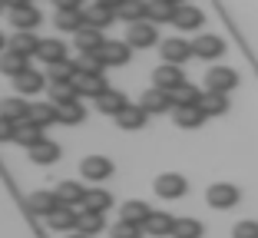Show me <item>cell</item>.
<instances>
[{
  "instance_id": "cell-20",
  "label": "cell",
  "mask_w": 258,
  "mask_h": 238,
  "mask_svg": "<svg viewBox=\"0 0 258 238\" xmlns=\"http://www.w3.org/2000/svg\"><path fill=\"white\" fill-rule=\"evenodd\" d=\"M76 222H80V212H73V208H67V205H60L53 215L46 218V225H50L53 231H70V235H73Z\"/></svg>"
},
{
  "instance_id": "cell-30",
  "label": "cell",
  "mask_w": 258,
  "mask_h": 238,
  "mask_svg": "<svg viewBox=\"0 0 258 238\" xmlns=\"http://www.w3.org/2000/svg\"><path fill=\"white\" fill-rule=\"evenodd\" d=\"M83 116H86V106H83L80 100L56 106V123H63V126H76V123H83Z\"/></svg>"
},
{
  "instance_id": "cell-1",
  "label": "cell",
  "mask_w": 258,
  "mask_h": 238,
  "mask_svg": "<svg viewBox=\"0 0 258 238\" xmlns=\"http://www.w3.org/2000/svg\"><path fill=\"white\" fill-rule=\"evenodd\" d=\"M10 17H14L17 33H33V27H40V20H43L30 0H10Z\"/></svg>"
},
{
  "instance_id": "cell-39",
  "label": "cell",
  "mask_w": 258,
  "mask_h": 238,
  "mask_svg": "<svg viewBox=\"0 0 258 238\" xmlns=\"http://www.w3.org/2000/svg\"><path fill=\"white\" fill-rule=\"evenodd\" d=\"M202 235H205V225L199 218H175L172 238H202Z\"/></svg>"
},
{
  "instance_id": "cell-40",
  "label": "cell",
  "mask_w": 258,
  "mask_h": 238,
  "mask_svg": "<svg viewBox=\"0 0 258 238\" xmlns=\"http://www.w3.org/2000/svg\"><path fill=\"white\" fill-rule=\"evenodd\" d=\"M109 205H113V195H109L106 189H90V192H86V202H83L86 212H99V215H103Z\"/></svg>"
},
{
  "instance_id": "cell-2",
  "label": "cell",
  "mask_w": 258,
  "mask_h": 238,
  "mask_svg": "<svg viewBox=\"0 0 258 238\" xmlns=\"http://www.w3.org/2000/svg\"><path fill=\"white\" fill-rule=\"evenodd\" d=\"M235 86H238V73L232 66H212L205 73V93H222V96H228Z\"/></svg>"
},
{
  "instance_id": "cell-15",
  "label": "cell",
  "mask_w": 258,
  "mask_h": 238,
  "mask_svg": "<svg viewBox=\"0 0 258 238\" xmlns=\"http://www.w3.org/2000/svg\"><path fill=\"white\" fill-rule=\"evenodd\" d=\"M126 106H129V103H126V96H122L119 90H109V93H103V96L96 100L99 113H103V116H116V119L126 113Z\"/></svg>"
},
{
  "instance_id": "cell-13",
  "label": "cell",
  "mask_w": 258,
  "mask_h": 238,
  "mask_svg": "<svg viewBox=\"0 0 258 238\" xmlns=\"http://www.w3.org/2000/svg\"><path fill=\"white\" fill-rule=\"evenodd\" d=\"M73 86H76L80 96H90V100H99L103 93H109V86H106V80H103V76H83V73H76Z\"/></svg>"
},
{
  "instance_id": "cell-26",
  "label": "cell",
  "mask_w": 258,
  "mask_h": 238,
  "mask_svg": "<svg viewBox=\"0 0 258 238\" xmlns=\"http://www.w3.org/2000/svg\"><path fill=\"white\" fill-rule=\"evenodd\" d=\"M103 43H106V40H103V33L93 30V27H83V30L76 33V50H80V53H99V50H103Z\"/></svg>"
},
{
  "instance_id": "cell-4",
  "label": "cell",
  "mask_w": 258,
  "mask_h": 238,
  "mask_svg": "<svg viewBox=\"0 0 258 238\" xmlns=\"http://www.w3.org/2000/svg\"><path fill=\"white\" fill-rule=\"evenodd\" d=\"M162 63H169V66H182L189 56H196L192 53V43L189 40H182V37H169V40H162Z\"/></svg>"
},
{
  "instance_id": "cell-25",
  "label": "cell",
  "mask_w": 258,
  "mask_h": 238,
  "mask_svg": "<svg viewBox=\"0 0 258 238\" xmlns=\"http://www.w3.org/2000/svg\"><path fill=\"white\" fill-rule=\"evenodd\" d=\"M202 23H205L202 10H199V7H189V4H185V7H179V10H175L172 27H179V30H199Z\"/></svg>"
},
{
  "instance_id": "cell-32",
  "label": "cell",
  "mask_w": 258,
  "mask_h": 238,
  "mask_svg": "<svg viewBox=\"0 0 258 238\" xmlns=\"http://www.w3.org/2000/svg\"><path fill=\"white\" fill-rule=\"evenodd\" d=\"M14 86H17V93H27V96H30V93H40L46 86V76L37 73V69H27V73H20V76L14 80Z\"/></svg>"
},
{
  "instance_id": "cell-5",
  "label": "cell",
  "mask_w": 258,
  "mask_h": 238,
  "mask_svg": "<svg viewBox=\"0 0 258 238\" xmlns=\"http://www.w3.org/2000/svg\"><path fill=\"white\" fill-rule=\"evenodd\" d=\"M80 172H83V179H90V182H106V179L113 176V159H106V155H86V159L80 162Z\"/></svg>"
},
{
  "instance_id": "cell-45",
  "label": "cell",
  "mask_w": 258,
  "mask_h": 238,
  "mask_svg": "<svg viewBox=\"0 0 258 238\" xmlns=\"http://www.w3.org/2000/svg\"><path fill=\"white\" fill-rule=\"evenodd\" d=\"M14 132H17V126H14V123L0 119V142H14Z\"/></svg>"
},
{
  "instance_id": "cell-22",
  "label": "cell",
  "mask_w": 258,
  "mask_h": 238,
  "mask_svg": "<svg viewBox=\"0 0 258 238\" xmlns=\"http://www.w3.org/2000/svg\"><path fill=\"white\" fill-rule=\"evenodd\" d=\"M10 53H17V56H23V60H30V53L37 56V50H40V40L33 37V33H14L10 37V46H7Z\"/></svg>"
},
{
  "instance_id": "cell-38",
  "label": "cell",
  "mask_w": 258,
  "mask_h": 238,
  "mask_svg": "<svg viewBox=\"0 0 258 238\" xmlns=\"http://www.w3.org/2000/svg\"><path fill=\"white\" fill-rule=\"evenodd\" d=\"M202 113L205 116H225L228 113V96H222V93H202Z\"/></svg>"
},
{
  "instance_id": "cell-33",
  "label": "cell",
  "mask_w": 258,
  "mask_h": 238,
  "mask_svg": "<svg viewBox=\"0 0 258 238\" xmlns=\"http://www.w3.org/2000/svg\"><path fill=\"white\" fill-rule=\"evenodd\" d=\"M103 69H106V63H103L99 53H80L76 56V73H83V76H103Z\"/></svg>"
},
{
  "instance_id": "cell-27",
  "label": "cell",
  "mask_w": 258,
  "mask_h": 238,
  "mask_svg": "<svg viewBox=\"0 0 258 238\" xmlns=\"http://www.w3.org/2000/svg\"><path fill=\"white\" fill-rule=\"evenodd\" d=\"M14 142H17V146H23V149H33V146L43 142V129L33 126V123H20V126H17V132H14Z\"/></svg>"
},
{
  "instance_id": "cell-43",
  "label": "cell",
  "mask_w": 258,
  "mask_h": 238,
  "mask_svg": "<svg viewBox=\"0 0 258 238\" xmlns=\"http://www.w3.org/2000/svg\"><path fill=\"white\" fill-rule=\"evenodd\" d=\"M232 238H258V222L255 218H245L232 228Z\"/></svg>"
},
{
  "instance_id": "cell-46",
  "label": "cell",
  "mask_w": 258,
  "mask_h": 238,
  "mask_svg": "<svg viewBox=\"0 0 258 238\" xmlns=\"http://www.w3.org/2000/svg\"><path fill=\"white\" fill-rule=\"evenodd\" d=\"M7 46H10V43H7V37H4V33H0V53H4V50H7Z\"/></svg>"
},
{
  "instance_id": "cell-21",
  "label": "cell",
  "mask_w": 258,
  "mask_h": 238,
  "mask_svg": "<svg viewBox=\"0 0 258 238\" xmlns=\"http://www.w3.org/2000/svg\"><path fill=\"white\" fill-rule=\"evenodd\" d=\"M172 119L182 129H199L205 123V113H202V106H179V109H172Z\"/></svg>"
},
{
  "instance_id": "cell-28",
  "label": "cell",
  "mask_w": 258,
  "mask_h": 238,
  "mask_svg": "<svg viewBox=\"0 0 258 238\" xmlns=\"http://www.w3.org/2000/svg\"><path fill=\"white\" fill-rule=\"evenodd\" d=\"M175 10H179V4H172V0H152L149 4V23L152 27L156 23H172Z\"/></svg>"
},
{
  "instance_id": "cell-44",
  "label": "cell",
  "mask_w": 258,
  "mask_h": 238,
  "mask_svg": "<svg viewBox=\"0 0 258 238\" xmlns=\"http://www.w3.org/2000/svg\"><path fill=\"white\" fill-rule=\"evenodd\" d=\"M113 238H143V228H139V225H129V222H116Z\"/></svg>"
},
{
  "instance_id": "cell-42",
  "label": "cell",
  "mask_w": 258,
  "mask_h": 238,
  "mask_svg": "<svg viewBox=\"0 0 258 238\" xmlns=\"http://www.w3.org/2000/svg\"><path fill=\"white\" fill-rule=\"evenodd\" d=\"M50 96H53V106H63V103H73V100H80V93H76V86L73 83H50Z\"/></svg>"
},
{
  "instance_id": "cell-17",
  "label": "cell",
  "mask_w": 258,
  "mask_h": 238,
  "mask_svg": "<svg viewBox=\"0 0 258 238\" xmlns=\"http://www.w3.org/2000/svg\"><path fill=\"white\" fill-rule=\"evenodd\" d=\"M116 17L129 20V27H133V23H146V20H149V4H139V0L116 4Z\"/></svg>"
},
{
  "instance_id": "cell-31",
  "label": "cell",
  "mask_w": 258,
  "mask_h": 238,
  "mask_svg": "<svg viewBox=\"0 0 258 238\" xmlns=\"http://www.w3.org/2000/svg\"><path fill=\"white\" fill-rule=\"evenodd\" d=\"M30 123L46 129V126L56 123V106L53 103H30Z\"/></svg>"
},
{
  "instance_id": "cell-35",
  "label": "cell",
  "mask_w": 258,
  "mask_h": 238,
  "mask_svg": "<svg viewBox=\"0 0 258 238\" xmlns=\"http://www.w3.org/2000/svg\"><path fill=\"white\" fill-rule=\"evenodd\" d=\"M103 215H99V212H80V222H76V231H80V235H86V238H93V235H99V231H103Z\"/></svg>"
},
{
  "instance_id": "cell-6",
  "label": "cell",
  "mask_w": 258,
  "mask_h": 238,
  "mask_svg": "<svg viewBox=\"0 0 258 238\" xmlns=\"http://www.w3.org/2000/svg\"><path fill=\"white\" fill-rule=\"evenodd\" d=\"M83 17H86V27H93V30L103 33V27H109V23L116 20V4L99 0V4H93V7L83 10Z\"/></svg>"
},
{
  "instance_id": "cell-11",
  "label": "cell",
  "mask_w": 258,
  "mask_h": 238,
  "mask_svg": "<svg viewBox=\"0 0 258 238\" xmlns=\"http://www.w3.org/2000/svg\"><path fill=\"white\" fill-rule=\"evenodd\" d=\"M156 40L159 37H156V27H152L149 20L146 23H133V27L126 30V43L133 46V50H146V46H152Z\"/></svg>"
},
{
  "instance_id": "cell-3",
  "label": "cell",
  "mask_w": 258,
  "mask_h": 238,
  "mask_svg": "<svg viewBox=\"0 0 258 238\" xmlns=\"http://www.w3.org/2000/svg\"><path fill=\"white\" fill-rule=\"evenodd\" d=\"M152 189H156L159 199H182V195L189 192V182H185V176H179V172H162Z\"/></svg>"
},
{
  "instance_id": "cell-41",
  "label": "cell",
  "mask_w": 258,
  "mask_h": 238,
  "mask_svg": "<svg viewBox=\"0 0 258 238\" xmlns=\"http://www.w3.org/2000/svg\"><path fill=\"white\" fill-rule=\"evenodd\" d=\"M73 76H76V63L73 60L53 63V66L46 69V80H50V83H73Z\"/></svg>"
},
{
  "instance_id": "cell-29",
  "label": "cell",
  "mask_w": 258,
  "mask_h": 238,
  "mask_svg": "<svg viewBox=\"0 0 258 238\" xmlns=\"http://www.w3.org/2000/svg\"><path fill=\"white\" fill-rule=\"evenodd\" d=\"M146 119H149V113H146L143 106H126V113H122L116 123H119V129H126V132H139L146 126Z\"/></svg>"
},
{
  "instance_id": "cell-16",
  "label": "cell",
  "mask_w": 258,
  "mask_h": 238,
  "mask_svg": "<svg viewBox=\"0 0 258 238\" xmlns=\"http://www.w3.org/2000/svg\"><path fill=\"white\" fill-rule=\"evenodd\" d=\"M37 56L46 63V66H53V63H63L67 60V43L63 40H40V50H37Z\"/></svg>"
},
{
  "instance_id": "cell-19",
  "label": "cell",
  "mask_w": 258,
  "mask_h": 238,
  "mask_svg": "<svg viewBox=\"0 0 258 238\" xmlns=\"http://www.w3.org/2000/svg\"><path fill=\"white\" fill-rule=\"evenodd\" d=\"M122 222H129V225H139V228H146V222H149V215H152V208L146 205V202H139V199H133V202H126L122 205Z\"/></svg>"
},
{
  "instance_id": "cell-24",
  "label": "cell",
  "mask_w": 258,
  "mask_h": 238,
  "mask_svg": "<svg viewBox=\"0 0 258 238\" xmlns=\"http://www.w3.org/2000/svg\"><path fill=\"white\" fill-rule=\"evenodd\" d=\"M172 228H175V218L169 212H152L143 231H149L152 238H166V235H172Z\"/></svg>"
},
{
  "instance_id": "cell-34",
  "label": "cell",
  "mask_w": 258,
  "mask_h": 238,
  "mask_svg": "<svg viewBox=\"0 0 258 238\" xmlns=\"http://www.w3.org/2000/svg\"><path fill=\"white\" fill-rule=\"evenodd\" d=\"M30 159L37 162V166H50V162L60 159V146H56L53 139H43L40 146H33V149H30Z\"/></svg>"
},
{
  "instance_id": "cell-8",
  "label": "cell",
  "mask_w": 258,
  "mask_h": 238,
  "mask_svg": "<svg viewBox=\"0 0 258 238\" xmlns=\"http://www.w3.org/2000/svg\"><path fill=\"white\" fill-rule=\"evenodd\" d=\"M182 83H185L182 66H169V63H162V66L152 73V86H156V90H162V93H175Z\"/></svg>"
},
{
  "instance_id": "cell-10",
  "label": "cell",
  "mask_w": 258,
  "mask_h": 238,
  "mask_svg": "<svg viewBox=\"0 0 258 238\" xmlns=\"http://www.w3.org/2000/svg\"><path fill=\"white\" fill-rule=\"evenodd\" d=\"M0 119L20 126V123H30V103H23L20 96H10V100H0Z\"/></svg>"
},
{
  "instance_id": "cell-9",
  "label": "cell",
  "mask_w": 258,
  "mask_h": 238,
  "mask_svg": "<svg viewBox=\"0 0 258 238\" xmlns=\"http://www.w3.org/2000/svg\"><path fill=\"white\" fill-rule=\"evenodd\" d=\"M192 53L202 56V60H219L225 53V40L215 37V33H202V37L192 40Z\"/></svg>"
},
{
  "instance_id": "cell-12",
  "label": "cell",
  "mask_w": 258,
  "mask_h": 238,
  "mask_svg": "<svg viewBox=\"0 0 258 238\" xmlns=\"http://www.w3.org/2000/svg\"><path fill=\"white\" fill-rule=\"evenodd\" d=\"M129 50H133V46L122 43V40H106L103 50H99V56H103L106 66H122V63H129V56H133Z\"/></svg>"
},
{
  "instance_id": "cell-47",
  "label": "cell",
  "mask_w": 258,
  "mask_h": 238,
  "mask_svg": "<svg viewBox=\"0 0 258 238\" xmlns=\"http://www.w3.org/2000/svg\"><path fill=\"white\" fill-rule=\"evenodd\" d=\"M67 238H86V235H80V231H73V235H67Z\"/></svg>"
},
{
  "instance_id": "cell-36",
  "label": "cell",
  "mask_w": 258,
  "mask_h": 238,
  "mask_svg": "<svg viewBox=\"0 0 258 238\" xmlns=\"http://www.w3.org/2000/svg\"><path fill=\"white\" fill-rule=\"evenodd\" d=\"M169 96H172V109H179V106H199V103H202V93H199L192 83H182L175 93H169Z\"/></svg>"
},
{
  "instance_id": "cell-14",
  "label": "cell",
  "mask_w": 258,
  "mask_h": 238,
  "mask_svg": "<svg viewBox=\"0 0 258 238\" xmlns=\"http://www.w3.org/2000/svg\"><path fill=\"white\" fill-rule=\"evenodd\" d=\"M86 192H90V189H83L80 182H60V185H56V199H60V205H67V208L83 205Z\"/></svg>"
},
{
  "instance_id": "cell-37",
  "label": "cell",
  "mask_w": 258,
  "mask_h": 238,
  "mask_svg": "<svg viewBox=\"0 0 258 238\" xmlns=\"http://www.w3.org/2000/svg\"><path fill=\"white\" fill-rule=\"evenodd\" d=\"M27 60H23V56H17V53H0V73H4V76H10V80H17L20 76V73H27Z\"/></svg>"
},
{
  "instance_id": "cell-18",
  "label": "cell",
  "mask_w": 258,
  "mask_h": 238,
  "mask_svg": "<svg viewBox=\"0 0 258 238\" xmlns=\"http://www.w3.org/2000/svg\"><path fill=\"white\" fill-rule=\"evenodd\" d=\"M139 106H143L146 113H166V109H172V96L152 86V90H146V93H143V100H139Z\"/></svg>"
},
{
  "instance_id": "cell-23",
  "label": "cell",
  "mask_w": 258,
  "mask_h": 238,
  "mask_svg": "<svg viewBox=\"0 0 258 238\" xmlns=\"http://www.w3.org/2000/svg\"><path fill=\"white\" fill-rule=\"evenodd\" d=\"M56 208H60V199H56V192H33V195H30V212H33V215L50 218Z\"/></svg>"
},
{
  "instance_id": "cell-7",
  "label": "cell",
  "mask_w": 258,
  "mask_h": 238,
  "mask_svg": "<svg viewBox=\"0 0 258 238\" xmlns=\"http://www.w3.org/2000/svg\"><path fill=\"white\" fill-rule=\"evenodd\" d=\"M238 189L235 185H228V182H215V185H209V192H205V202L212 208H232V205H238Z\"/></svg>"
}]
</instances>
